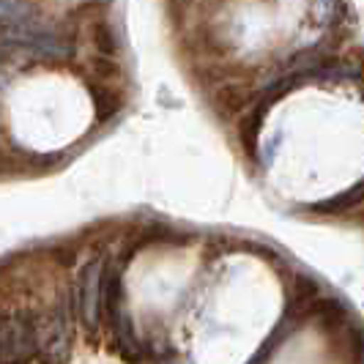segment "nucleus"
I'll list each match as a JSON object with an SVG mask.
<instances>
[{
    "instance_id": "nucleus-1",
    "label": "nucleus",
    "mask_w": 364,
    "mask_h": 364,
    "mask_svg": "<svg viewBox=\"0 0 364 364\" xmlns=\"http://www.w3.org/2000/svg\"><path fill=\"white\" fill-rule=\"evenodd\" d=\"M38 359L44 364H63L69 359L74 337V307L69 291H63L50 310L36 312Z\"/></svg>"
},
{
    "instance_id": "nucleus-2",
    "label": "nucleus",
    "mask_w": 364,
    "mask_h": 364,
    "mask_svg": "<svg viewBox=\"0 0 364 364\" xmlns=\"http://www.w3.org/2000/svg\"><path fill=\"white\" fill-rule=\"evenodd\" d=\"M36 356V312L28 307H3L0 310V364H31Z\"/></svg>"
},
{
    "instance_id": "nucleus-3",
    "label": "nucleus",
    "mask_w": 364,
    "mask_h": 364,
    "mask_svg": "<svg viewBox=\"0 0 364 364\" xmlns=\"http://www.w3.org/2000/svg\"><path fill=\"white\" fill-rule=\"evenodd\" d=\"M107 257L109 252H96L91 260H85V266L80 269L74 285L69 288L74 318L88 331H96L99 318H102L99 299H102V274H105V266H107Z\"/></svg>"
},
{
    "instance_id": "nucleus-4",
    "label": "nucleus",
    "mask_w": 364,
    "mask_h": 364,
    "mask_svg": "<svg viewBox=\"0 0 364 364\" xmlns=\"http://www.w3.org/2000/svg\"><path fill=\"white\" fill-rule=\"evenodd\" d=\"M38 9L33 3H0V28H19L36 19Z\"/></svg>"
}]
</instances>
